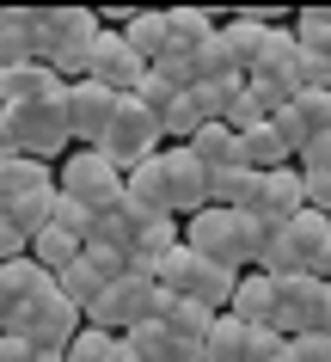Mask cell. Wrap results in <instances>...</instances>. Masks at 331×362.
I'll list each match as a JSON object with an SVG mask.
<instances>
[{"instance_id": "e0dca14e", "label": "cell", "mask_w": 331, "mask_h": 362, "mask_svg": "<svg viewBox=\"0 0 331 362\" xmlns=\"http://www.w3.org/2000/svg\"><path fill=\"white\" fill-rule=\"evenodd\" d=\"M227 313H234L239 325H276V283L264 276V270H239V288L234 301H227Z\"/></svg>"}, {"instance_id": "7c38bea8", "label": "cell", "mask_w": 331, "mask_h": 362, "mask_svg": "<svg viewBox=\"0 0 331 362\" xmlns=\"http://www.w3.org/2000/svg\"><path fill=\"white\" fill-rule=\"evenodd\" d=\"M86 80H98V86H111L117 98H136V86L148 80V62L123 43V31H98V43H92V68H86Z\"/></svg>"}, {"instance_id": "f546056e", "label": "cell", "mask_w": 331, "mask_h": 362, "mask_svg": "<svg viewBox=\"0 0 331 362\" xmlns=\"http://www.w3.org/2000/svg\"><path fill=\"white\" fill-rule=\"evenodd\" d=\"M6 221H13V228H19L25 240H37V233L49 228V221H56V185H49V191H31V197H19V203L6 209Z\"/></svg>"}, {"instance_id": "1f68e13d", "label": "cell", "mask_w": 331, "mask_h": 362, "mask_svg": "<svg viewBox=\"0 0 331 362\" xmlns=\"http://www.w3.org/2000/svg\"><path fill=\"white\" fill-rule=\"evenodd\" d=\"M56 288H61V295H68V301L80 307V313H86V307H92L98 295H104V276H98V270L86 264V252H80L74 264H68V270H61V276H56Z\"/></svg>"}, {"instance_id": "2e32d148", "label": "cell", "mask_w": 331, "mask_h": 362, "mask_svg": "<svg viewBox=\"0 0 331 362\" xmlns=\"http://www.w3.org/2000/svg\"><path fill=\"white\" fill-rule=\"evenodd\" d=\"M270 31H276V13H234V19H227L221 31H215L239 80L252 74V62H258V49H264V37H270Z\"/></svg>"}, {"instance_id": "cb8c5ba5", "label": "cell", "mask_w": 331, "mask_h": 362, "mask_svg": "<svg viewBox=\"0 0 331 362\" xmlns=\"http://www.w3.org/2000/svg\"><path fill=\"white\" fill-rule=\"evenodd\" d=\"M123 43L154 68V62L172 49V37H166V13H129V19H123Z\"/></svg>"}, {"instance_id": "ee69618b", "label": "cell", "mask_w": 331, "mask_h": 362, "mask_svg": "<svg viewBox=\"0 0 331 362\" xmlns=\"http://www.w3.org/2000/svg\"><path fill=\"white\" fill-rule=\"evenodd\" d=\"M31 362H68V350H37Z\"/></svg>"}, {"instance_id": "52a82bcc", "label": "cell", "mask_w": 331, "mask_h": 362, "mask_svg": "<svg viewBox=\"0 0 331 362\" xmlns=\"http://www.w3.org/2000/svg\"><path fill=\"white\" fill-rule=\"evenodd\" d=\"M166 148V129H160V117L141 105V98H117V117H111V129L98 141V153H111L123 172H136L141 160H154Z\"/></svg>"}, {"instance_id": "f6af8a7d", "label": "cell", "mask_w": 331, "mask_h": 362, "mask_svg": "<svg viewBox=\"0 0 331 362\" xmlns=\"http://www.w3.org/2000/svg\"><path fill=\"white\" fill-rule=\"evenodd\" d=\"M0 25H6V6H0Z\"/></svg>"}, {"instance_id": "9a60e30c", "label": "cell", "mask_w": 331, "mask_h": 362, "mask_svg": "<svg viewBox=\"0 0 331 362\" xmlns=\"http://www.w3.org/2000/svg\"><path fill=\"white\" fill-rule=\"evenodd\" d=\"M68 93V80L49 68V62H25V68H6L0 74V111H19V105H49V98Z\"/></svg>"}, {"instance_id": "d6a6232c", "label": "cell", "mask_w": 331, "mask_h": 362, "mask_svg": "<svg viewBox=\"0 0 331 362\" xmlns=\"http://www.w3.org/2000/svg\"><path fill=\"white\" fill-rule=\"evenodd\" d=\"M117 332H104V325H80V338L68 344V362H117Z\"/></svg>"}, {"instance_id": "d4e9b609", "label": "cell", "mask_w": 331, "mask_h": 362, "mask_svg": "<svg viewBox=\"0 0 331 362\" xmlns=\"http://www.w3.org/2000/svg\"><path fill=\"white\" fill-rule=\"evenodd\" d=\"M49 283H56V276H49V270H43L31 252H25V258H13V264H0V295H6L13 307H25L31 295H43Z\"/></svg>"}, {"instance_id": "e575fe53", "label": "cell", "mask_w": 331, "mask_h": 362, "mask_svg": "<svg viewBox=\"0 0 331 362\" xmlns=\"http://www.w3.org/2000/svg\"><path fill=\"white\" fill-rule=\"evenodd\" d=\"M270 129H276V141L289 148V160H294V153H301V148L313 141V123L301 117V105H294V98H289V105H282V111L270 117Z\"/></svg>"}, {"instance_id": "8992f818", "label": "cell", "mask_w": 331, "mask_h": 362, "mask_svg": "<svg viewBox=\"0 0 331 362\" xmlns=\"http://www.w3.org/2000/svg\"><path fill=\"white\" fill-rule=\"evenodd\" d=\"M80 325H86V313H80L68 295H61L56 283L43 288V295H31V301L19 307V320H13V332H19L31 350H68V344L80 338Z\"/></svg>"}, {"instance_id": "4fadbf2b", "label": "cell", "mask_w": 331, "mask_h": 362, "mask_svg": "<svg viewBox=\"0 0 331 362\" xmlns=\"http://www.w3.org/2000/svg\"><path fill=\"white\" fill-rule=\"evenodd\" d=\"M160 172H166V197H172L178 221L209 209V172H203V160L191 148H160Z\"/></svg>"}, {"instance_id": "7bdbcfd3", "label": "cell", "mask_w": 331, "mask_h": 362, "mask_svg": "<svg viewBox=\"0 0 331 362\" xmlns=\"http://www.w3.org/2000/svg\"><path fill=\"white\" fill-rule=\"evenodd\" d=\"M313 276H319V283H331V246L319 252V264H313Z\"/></svg>"}, {"instance_id": "836d02e7", "label": "cell", "mask_w": 331, "mask_h": 362, "mask_svg": "<svg viewBox=\"0 0 331 362\" xmlns=\"http://www.w3.org/2000/svg\"><path fill=\"white\" fill-rule=\"evenodd\" d=\"M160 129H166V148H184V141H191V135L203 129V117H196V105H191V98L178 93L172 105L160 111Z\"/></svg>"}, {"instance_id": "f1b7e54d", "label": "cell", "mask_w": 331, "mask_h": 362, "mask_svg": "<svg viewBox=\"0 0 331 362\" xmlns=\"http://www.w3.org/2000/svg\"><path fill=\"white\" fill-rule=\"evenodd\" d=\"M25 62H37L31 25H25V6H6V25H0V74L6 68H25Z\"/></svg>"}, {"instance_id": "8d00e7d4", "label": "cell", "mask_w": 331, "mask_h": 362, "mask_svg": "<svg viewBox=\"0 0 331 362\" xmlns=\"http://www.w3.org/2000/svg\"><path fill=\"white\" fill-rule=\"evenodd\" d=\"M289 362H331V332H301V338H289Z\"/></svg>"}, {"instance_id": "ffe728a7", "label": "cell", "mask_w": 331, "mask_h": 362, "mask_svg": "<svg viewBox=\"0 0 331 362\" xmlns=\"http://www.w3.org/2000/svg\"><path fill=\"white\" fill-rule=\"evenodd\" d=\"M215 31H221V25H215V13H203V6H166V37H172V56H196Z\"/></svg>"}, {"instance_id": "484cf974", "label": "cell", "mask_w": 331, "mask_h": 362, "mask_svg": "<svg viewBox=\"0 0 331 362\" xmlns=\"http://www.w3.org/2000/svg\"><path fill=\"white\" fill-rule=\"evenodd\" d=\"M246 344H252V325H239L234 313H215L203 338V362H246Z\"/></svg>"}, {"instance_id": "277c9868", "label": "cell", "mask_w": 331, "mask_h": 362, "mask_svg": "<svg viewBox=\"0 0 331 362\" xmlns=\"http://www.w3.org/2000/svg\"><path fill=\"white\" fill-rule=\"evenodd\" d=\"M56 191L68 203H80V209L104 215V209L123 203V166L98 148H68V160L56 166Z\"/></svg>"}, {"instance_id": "4dcf8cb0", "label": "cell", "mask_w": 331, "mask_h": 362, "mask_svg": "<svg viewBox=\"0 0 331 362\" xmlns=\"http://www.w3.org/2000/svg\"><path fill=\"white\" fill-rule=\"evenodd\" d=\"M294 43L307 49V56H319V62H331V6H307V13H294Z\"/></svg>"}, {"instance_id": "7a4b0ae2", "label": "cell", "mask_w": 331, "mask_h": 362, "mask_svg": "<svg viewBox=\"0 0 331 362\" xmlns=\"http://www.w3.org/2000/svg\"><path fill=\"white\" fill-rule=\"evenodd\" d=\"M264 221L258 215H246V209H203V215H191L184 221V246L191 252H203V258H215V264H227V270H246V264H258V252H264Z\"/></svg>"}, {"instance_id": "d6986e66", "label": "cell", "mask_w": 331, "mask_h": 362, "mask_svg": "<svg viewBox=\"0 0 331 362\" xmlns=\"http://www.w3.org/2000/svg\"><path fill=\"white\" fill-rule=\"evenodd\" d=\"M49 185H56V166H49V160H25V153L0 160V215L13 209L19 197H31V191H49Z\"/></svg>"}, {"instance_id": "60d3db41", "label": "cell", "mask_w": 331, "mask_h": 362, "mask_svg": "<svg viewBox=\"0 0 331 362\" xmlns=\"http://www.w3.org/2000/svg\"><path fill=\"white\" fill-rule=\"evenodd\" d=\"M25 252H31V240H25V233L0 215V264H13V258H25Z\"/></svg>"}, {"instance_id": "7402d4cb", "label": "cell", "mask_w": 331, "mask_h": 362, "mask_svg": "<svg viewBox=\"0 0 331 362\" xmlns=\"http://www.w3.org/2000/svg\"><path fill=\"white\" fill-rule=\"evenodd\" d=\"M239 93H246V80H239V74H209V80H196L184 98L196 105V117H203V123H227V111H234Z\"/></svg>"}, {"instance_id": "b9f144b4", "label": "cell", "mask_w": 331, "mask_h": 362, "mask_svg": "<svg viewBox=\"0 0 331 362\" xmlns=\"http://www.w3.org/2000/svg\"><path fill=\"white\" fill-rule=\"evenodd\" d=\"M31 356H37V350H31L19 332H0V362H31Z\"/></svg>"}, {"instance_id": "ab89813d", "label": "cell", "mask_w": 331, "mask_h": 362, "mask_svg": "<svg viewBox=\"0 0 331 362\" xmlns=\"http://www.w3.org/2000/svg\"><path fill=\"white\" fill-rule=\"evenodd\" d=\"M301 191H307V209L331 221V172H301Z\"/></svg>"}, {"instance_id": "f35d334b", "label": "cell", "mask_w": 331, "mask_h": 362, "mask_svg": "<svg viewBox=\"0 0 331 362\" xmlns=\"http://www.w3.org/2000/svg\"><path fill=\"white\" fill-rule=\"evenodd\" d=\"M294 166H301V172H331V129H319V135H313L307 148L294 153Z\"/></svg>"}, {"instance_id": "d590c367", "label": "cell", "mask_w": 331, "mask_h": 362, "mask_svg": "<svg viewBox=\"0 0 331 362\" xmlns=\"http://www.w3.org/2000/svg\"><path fill=\"white\" fill-rule=\"evenodd\" d=\"M246 362H289V338L270 332V325H258L252 344H246Z\"/></svg>"}, {"instance_id": "5bb4252c", "label": "cell", "mask_w": 331, "mask_h": 362, "mask_svg": "<svg viewBox=\"0 0 331 362\" xmlns=\"http://www.w3.org/2000/svg\"><path fill=\"white\" fill-rule=\"evenodd\" d=\"M307 209V191H301V166H276V172H258L252 185V203H246V215H258L264 228H282L289 215Z\"/></svg>"}, {"instance_id": "74e56055", "label": "cell", "mask_w": 331, "mask_h": 362, "mask_svg": "<svg viewBox=\"0 0 331 362\" xmlns=\"http://www.w3.org/2000/svg\"><path fill=\"white\" fill-rule=\"evenodd\" d=\"M56 228H68L74 240H86V233H92V209H80V203H68V197L56 191Z\"/></svg>"}, {"instance_id": "30bf717a", "label": "cell", "mask_w": 331, "mask_h": 362, "mask_svg": "<svg viewBox=\"0 0 331 362\" xmlns=\"http://www.w3.org/2000/svg\"><path fill=\"white\" fill-rule=\"evenodd\" d=\"M6 123H13V141H19L25 160H56V153H68V117H61V98H49V105H19V111H6Z\"/></svg>"}, {"instance_id": "8fae6325", "label": "cell", "mask_w": 331, "mask_h": 362, "mask_svg": "<svg viewBox=\"0 0 331 362\" xmlns=\"http://www.w3.org/2000/svg\"><path fill=\"white\" fill-rule=\"evenodd\" d=\"M61 117H68V135H74L80 148H98L104 129H111V117H117V93L98 86V80H68V93H61Z\"/></svg>"}, {"instance_id": "ba28073f", "label": "cell", "mask_w": 331, "mask_h": 362, "mask_svg": "<svg viewBox=\"0 0 331 362\" xmlns=\"http://www.w3.org/2000/svg\"><path fill=\"white\" fill-rule=\"evenodd\" d=\"M160 301H166V295H160L154 276H136V270H129V276H117V283H104V295L86 307V325H104V332H117V338H123L129 325L154 320Z\"/></svg>"}, {"instance_id": "ac0fdd59", "label": "cell", "mask_w": 331, "mask_h": 362, "mask_svg": "<svg viewBox=\"0 0 331 362\" xmlns=\"http://www.w3.org/2000/svg\"><path fill=\"white\" fill-rule=\"evenodd\" d=\"M123 344H129V350H136L141 362H203V350H196V344H178L160 320L129 325V332H123Z\"/></svg>"}, {"instance_id": "9c48e42d", "label": "cell", "mask_w": 331, "mask_h": 362, "mask_svg": "<svg viewBox=\"0 0 331 362\" xmlns=\"http://www.w3.org/2000/svg\"><path fill=\"white\" fill-rule=\"evenodd\" d=\"M276 283V325L270 332H282V338H301V332H319L325 325V288L313 270H289V276H270Z\"/></svg>"}, {"instance_id": "6da1fadb", "label": "cell", "mask_w": 331, "mask_h": 362, "mask_svg": "<svg viewBox=\"0 0 331 362\" xmlns=\"http://www.w3.org/2000/svg\"><path fill=\"white\" fill-rule=\"evenodd\" d=\"M25 25H31L37 62H49L61 80H86L92 43L104 31V19H98L92 6H25Z\"/></svg>"}, {"instance_id": "44dd1931", "label": "cell", "mask_w": 331, "mask_h": 362, "mask_svg": "<svg viewBox=\"0 0 331 362\" xmlns=\"http://www.w3.org/2000/svg\"><path fill=\"white\" fill-rule=\"evenodd\" d=\"M154 320L166 325V332H172L178 344H196V350H203V338H209L215 313H209V307H196V301H184V295H166V301H160V313H154Z\"/></svg>"}, {"instance_id": "3957f363", "label": "cell", "mask_w": 331, "mask_h": 362, "mask_svg": "<svg viewBox=\"0 0 331 362\" xmlns=\"http://www.w3.org/2000/svg\"><path fill=\"white\" fill-rule=\"evenodd\" d=\"M154 283H160V295H184V301L209 307V313H227V301H234V288H239V270L215 264V258H203V252H191L178 240V246L160 258Z\"/></svg>"}, {"instance_id": "83f0119b", "label": "cell", "mask_w": 331, "mask_h": 362, "mask_svg": "<svg viewBox=\"0 0 331 362\" xmlns=\"http://www.w3.org/2000/svg\"><path fill=\"white\" fill-rule=\"evenodd\" d=\"M80 246H86V240H74L68 228H56V221H49V228H43L37 240H31V258H37V264L49 270V276H61V270H68V264L80 258Z\"/></svg>"}, {"instance_id": "5b68a950", "label": "cell", "mask_w": 331, "mask_h": 362, "mask_svg": "<svg viewBox=\"0 0 331 362\" xmlns=\"http://www.w3.org/2000/svg\"><path fill=\"white\" fill-rule=\"evenodd\" d=\"M325 246H331V221H325L319 209H301V215H289L282 228H270V233H264L258 270H264V276H289V270H313Z\"/></svg>"}, {"instance_id": "603a6c76", "label": "cell", "mask_w": 331, "mask_h": 362, "mask_svg": "<svg viewBox=\"0 0 331 362\" xmlns=\"http://www.w3.org/2000/svg\"><path fill=\"white\" fill-rule=\"evenodd\" d=\"M184 148H191L196 160H203V172H227V166H246V160H239V135L227 129V123H203V129H196L191 141H184Z\"/></svg>"}, {"instance_id": "4316f807", "label": "cell", "mask_w": 331, "mask_h": 362, "mask_svg": "<svg viewBox=\"0 0 331 362\" xmlns=\"http://www.w3.org/2000/svg\"><path fill=\"white\" fill-rule=\"evenodd\" d=\"M239 160L252 172H276V166H294L289 160V148L276 141V129L270 123H252V129H239Z\"/></svg>"}]
</instances>
